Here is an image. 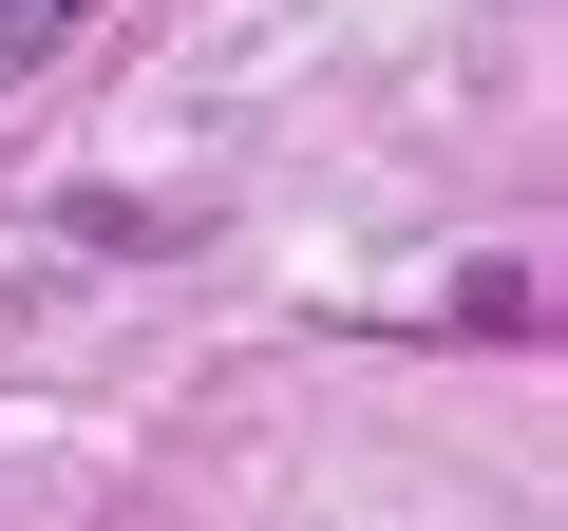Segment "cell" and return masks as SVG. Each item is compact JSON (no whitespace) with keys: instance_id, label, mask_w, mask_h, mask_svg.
Segmentation results:
<instances>
[{"instance_id":"6da1fadb","label":"cell","mask_w":568,"mask_h":531,"mask_svg":"<svg viewBox=\"0 0 568 531\" xmlns=\"http://www.w3.org/2000/svg\"><path fill=\"white\" fill-rule=\"evenodd\" d=\"M95 39V0H0V96H20V77H58Z\"/></svg>"}]
</instances>
